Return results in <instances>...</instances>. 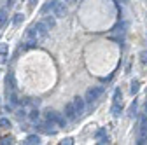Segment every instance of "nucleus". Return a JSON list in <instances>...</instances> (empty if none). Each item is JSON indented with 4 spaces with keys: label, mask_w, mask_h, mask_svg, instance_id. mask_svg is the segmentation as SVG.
<instances>
[{
    "label": "nucleus",
    "mask_w": 147,
    "mask_h": 145,
    "mask_svg": "<svg viewBox=\"0 0 147 145\" xmlns=\"http://www.w3.org/2000/svg\"><path fill=\"white\" fill-rule=\"evenodd\" d=\"M5 23H7V11L0 9V26H4Z\"/></svg>",
    "instance_id": "10"
},
{
    "label": "nucleus",
    "mask_w": 147,
    "mask_h": 145,
    "mask_svg": "<svg viewBox=\"0 0 147 145\" xmlns=\"http://www.w3.org/2000/svg\"><path fill=\"white\" fill-rule=\"evenodd\" d=\"M25 143H26V145H39V143H40V138L37 136V135H30V136L25 140Z\"/></svg>",
    "instance_id": "8"
},
{
    "label": "nucleus",
    "mask_w": 147,
    "mask_h": 145,
    "mask_svg": "<svg viewBox=\"0 0 147 145\" xmlns=\"http://www.w3.org/2000/svg\"><path fill=\"white\" fill-rule=\"evenodd\" d=\"M46 119H47L49 122H58L60 126H63V124H65V119H63V117H60L56 112H53V110H49V112L46 114Z\"/></svg>",
    "instance_id": "5"
},
{
    "label": "nucleus",
    "mask_w": 147,
    "mask_h": 145,
    "mask_svg": "<svg viewBox=\"0 0 147 145\" xmlns=\"http://www.w3.org/2000/svg\"><path fill=\"white\" fill-rule=\"evenodd\" d=\"M65 115H67V119H70V121H74V119L77 117L76 108H74V103H67V105H65Z\"/></svg>",
    "instance_id": "6"
},
{
    "label": "nucleus",
    "mask_w": 147,
    "mask_h": 145,
    "mask_svg": "<svg viewBox=\"0 0 147 145\" xmlns=\"http://www.w3.org/2000/svg\"><path fill=\"white\" fill-rule=\"evenodd\" d=\"M121 108H123V105H119V103H114L112 105V114L117 117V115H121Z\"/></svg>",
    "instance_id": "11"
},
{
    "label": "nucleus",
    "mask_w": 147,
    "mask_h": 145,
    "mask_svg": "<svg viewBox=\"0 0 147 145\" xmlns=\"http://www.w3.org/2000/svg\"><path fill=\"white\" fill-rule=\"evenodd\" d=\"M65 2H67V4H76L77 0H65Z\"/></svg>",
    "instance_id": "24"
},
{
    "label": "nucleus",
    "mask_w": 147,
    "mask_h": 145,
    "mask_svg": "<svg viewBox=\"0 0 147 145\" xmlns=\"http://www.w3.org/2000/svg\"><path fill=\"white\" fill-rule=\"evenodd\" d=\"M140 56H142V63H147V52H145V51L140 54Z\"/></svg>",
    "instance_id": "22"
},
{
    "label": "nucleus",
    "mask_w": 147,
    "mask_h": 145,
    "mask_svg": "<svg viewBox=\"0 0 147 145\" xmlns=\"http://www.w3.org/2000/svg\"><path fill=\"white\" fill-rule=\"evenodd\" d=\"M114 103L123 105V93H121V89H116V93H114Z\"/></svg>",
    "instance_id": "9"
},
{
    "label": "nucleus",
    "mask_w": 147,
    "mask_h": 145,
    "mask_svg": "<svg viewBox=\"0 0 147 145\" xmlns=\"http://www.w3.org/2000/svg\"><path fill=\"white\" fill-rule=\"evenodd\" d=\"M109 142H110L109 135H103V136H100V138H98V143H102V145H105V143H109Z\"/></svg>",
    "instance_id": "14"
},
{
    "label": "nucleus",
    "mask_w": 147,
    "mask_h": 145,
    "mask_svg": "<svg viewBox=\"0 0 147 145\" xmlns=\"http://www.w3.org/2000/svg\"><path fill=\"white\" fill-rule=\"evenodd\" d=\"M0 143H2V145H7V143H12V138H11V136H4L2 140H0Z\"/></svg>",
    "instance_id": "17"
},
{
    "label": "nucleus",
    "mask_w": 147,
    "mask_h": 145,
    "mask_svg": "<svg viewBox=\"0 0 147 145\" xmlns=\"http://www.w3.org/2000/svg\"><path fill=\"white\" fill-rule=\"evenodd\" d=\"M103 135H107L105 130H98V131H96V138H100V136H103Z\"/></svg>",
    "instance_id": "21"
},
{
    "label": "nucleus",
    "mask_w": 147,
    "mask_h": 145,
    "mask_svg": "<svg viewBox=\"0 0 147 145\" xmlns=\"http://www.w3.org/2000/svg\"><path fill=\"white\" fill-rule=\"evenodd\" d=\"M72 103H74V108H76V114H77V115H82V114H84V105H86L84 98L77 96V98H74Z\"/></svg>",
    "instance_id": "4"
},
{
    "label": "nucleus",
    "mask_w": 147,
    "mask_h": 145,
    "mask_svg": "<svg viewBox=\"0 0 147 145\" xmlns=\"http://www.w3.org/2000/svg\"><path fill=\"white\" fill-rule=\"evenodd\" d=\"M51 9H53L54 17H65L67 16V7H65L63 2H60V0H53V2H51Z\"/></svg>",
    "instance_id": "2"
},
{
    "label": "nucleus",
    "mask_w": 147,
    "mask_h": 145,
    "mask_svg": "<svg viewBox=\"0 0 147 145\" xmlns=\"http://www.w3.org/2000/svg\"><path fill=\"white\" fill-rule=\"evenodd\" d=\"M42 23H44V25L51 30V28H54V25H56V19H54V16H46Z\"/></svg>",
    "instance_id": "7"
},
{
    "label": "nucleus",
    "mask_w": 147,
    "mask_h": 145,
    "mask_svg": "<svg viewBox=\"0 0 147 145\" xmlns=\"http://www.w3.org/2000/svg\"><path fill=\"white\" fill-rule=\"evenodd\" d=\"M21 19H23V14H16V17H14V23H16V25H20V23H21Z\"/></svg>",
    "instance_id": "18"
},
{
    "label": "nucleus",
    "mask_w": 147,
    "mask_h": 145,
    "mask_svg": "<svg viewBox=\"0 0 147 145\" xmlns=\"http://www.w3.org/2000/svg\"><path fill=\"white\" fill-rule=\"evenodd\" d=\"M103 93V87H91V89H88L86 91V98H84V101H88V103H93L95 100H98V96Z\"/></svg>",
    "instance_id": "3"
},
{
    "label": "nucleus",
    "mask_w": 147,
    "mask_h": 145,
    "mask_svg": "<svg viewBox=\"0 0 147 145\" xmlns=\"http://www.w3.org/2000/svg\"><path fill=\"white\" fill-rule=\"evenodd\" d=\"M72 143H74V140H72V138H65V140L61 142V145H72Z\"/></svg>",
    "instance_id": "20"
},
{
    "label": "nucleus",
    "mask_w": 147,
    "mask_h": 145,
    "mask_svg": "<svg viewBox=\"0 0 147 145\" xmlns=\"http://www.w3.org/2000/svg\"><path fill=\"white\" fill-rule=\"evenodd\" d=\"M9 52V46L7 44H0V56H5Z\"/></svg>",
    "instance_id": "13"
},
{
    "label": "nucleus",
    "mask_w": 147,
    "mask_h": 145,
    "mask_svg": "<svg viewBox=\"0 0 147 145\" xmlns=\"http://www.w3.org/2000/svg\"><path fill=\"white\" fill-rule=\"evenodd\" d=\"M30 119H32V121H37V119H39V110H32V112H30Z\"/></svg>",
    "instance_id": "16"
},
{
    "label": "nucleus",
    "mask_w": 147,
    "mask_h": 145,
    "mask_svg": "<svg viewBox=\"0 0 147 145\" xmlns=\"http://www.w3.org/2000/svg\"><path fill=\"white\" fill-rule=\"evenodd\" d=\"M0 126H2V128H11V122H9V119H0Z\"/></svg>",
    "instance_id": "15"
},
{
    "label": "nucleus",
    "mask_w": 147,
    "mask_h": 145,
    "mask_svg": "<svg viewBox=\"0 0 147 145\" xmlns=\"http://www.w3.org/2000/svg\"><path fill=\"white\" fill-rule=\"evenodd\" d=\"M135 112H137V103H133V105H131V108H130V115L133 117V115H135Z\"/></svg>",
    "instance_id": "19"
},
{
    "label": "nucleus",
    "mask_w": 147,
    "mask_h": 145,
    "mask_svg": "<svg viewBox=\"0 0 147 145\" xmlns=\"http://www.w3.org/2000/svg\"><path fill=\"white\" fill-rule=\"evenodd\" d=\"M138 87H140V82H138V81H133V82H131V87H130L131 95H135V93L138 91Z\"/></svg>",
    "instance_id": "12"
},
{
    "label": "nucleus",
    "mask_w": 147,
    "mask_h": 145,
    "mask_svg": "<svg viewBox=\"0 0 147 145\" xmlns=\"http://www.w3.org/2000/svg\"><path fill=\"white\" fill-rule=\"evenodd\" d=\"M35 2L37 0H30V7H35Z\"/></svg>",
    "instance_id": "23"
},
{
    "label": "nucleus",
    "mask_w": 147,
    "mask_h": 145,
    "mask_svg": "<svg viewBox=\"0 0 147 145\" xmlns=\"http://www.w3.org/2000/svg\"><path fill=\"white\" fill-rule=\"evenodd\" d=\"M47 32H49V28H47L44 23H35V25H32V26L26 30L28 47H30V46H35V44H39L40 40H44V39L47 37Z\"/></svg>",
    "instance_id": "1"
}]
</instances>
